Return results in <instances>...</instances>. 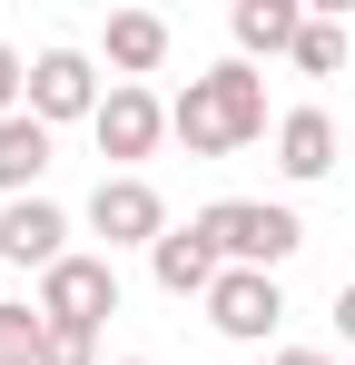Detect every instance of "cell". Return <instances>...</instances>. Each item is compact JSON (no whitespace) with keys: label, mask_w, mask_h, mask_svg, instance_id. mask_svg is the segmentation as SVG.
Returning a JSON list of instances; mask_svg holds the SVG:
<instances>
[{"label":"cell","mask_w":355,"mask_h":365,"mask_svg":"<svg viewBox=\"0 0 355 365\" xmlns=\"http://www.w3.org/2000/svg\"><path fill=\"white\" fill-rule=\"evenodd\" d=\"M227 30H237V60H247V69H257V60H296L306 10H296V0H237Z\"/></svg>","instance_id":"9"},{"label":"cell","mask_w":355,"mask_h":365,"mask_svg":"<svg viewBox=\"0 0 355 365\" xmlns=\"http://www.w3.org/2000/svg\"><path fill=\"white\" fill-rule=\"evenodd\" d=\"M89 227H99L109 247H158L168 237V197H158L148 178H99L89 187Z\"/></svg>","instance_id":"7"},{"label":"cell","mask_w":355,"mask_h":365,"mask_svg":"<svg viewBox=\"0 0 355 365\" xmlns=\"http://www.w3.org/2000/svg\"><path fill=\"white\" fill-rule=\"evenodd\" d=\"M148 267H158V287H168V297H207V287L227 277V257L197 237V217H187V227H168V237L148 247Z\"/></svg>","instance_id":"10"},{"label":"cell","mask_w":355,"mask_h":365,"mask_svg":"<svg viewBox=\"0 0 355 365\" xmlns=\"http://www.w3.org/2000/svg\"><path fill=\"white\" fill-rule=\"evenodd\" d=\"M20 109H30V60L0 40V119H20Z\"/></svg>","instance_id":"16"},{"label":"cell","mask_w":355,"mask_h":365,"mask_svg":"<svg viewBox=\"0 0 355 365\" xmlns=\"http://www.w3.org/2000/svg\"><path fill=\"white\" fill-rule=\"evenodd\" d=\"M207 326H217L227 346H267V336L287 326V287H277L267 267H227V277L207 287Z\"/></svg>","instance_id":"4"},{"label":"cell","mask_w":355,"mask_h":365,"mask_svg":"<svg viewBox=\"0 0 355 365\" xmlns=\"http://www.w3.org/2000/svg\"><path fill=\"white\" fill-rule=\"evenodd\" d=\"M40 316H50V326H89V336H99V326L118 316V267H109V257H59L50 277H40Z\"/></svg>","instance_id":"5"},{"label":"cell","mask_w":355,"mask_h":365,"mask_svg":"<svg viewBox=\"0 0 355 365\" xmlns=\"http://www.w3.org/2000/svg\"><path fill=\"white\" fill-rule=\"evenodd\" d=\"M197 237L217 247L227 267H287L296 247H306V217L296 207H267V197H217V207H197Z\"/></svg>","instance_id":"2"},{"label":"cell","mask_w":355,"mask_h":365,"mask_svg":"<svg viewBox=\"0 0 355 365\" xmlns=\"http://www.w3.org/2000/svg\"><path fill=\"white\" fill-rule=\"evenodd\" d=\"M99 158H118V178H138V158L168 138V99L158 89H138V79H109V99H99Z\"/></svg>","instance_id":"3"},{"label":"cell","mask_w":355,"mask_h":365,"mask_svg":"<svg viewBox=\"0 0 355 365\" xmlns=\"http://www.w3.org/2000/svg\"><path fill=\"white\" fill-rule=\"evenodd\" d=\"M99 69H89V50H40L30 60V119L40 128H69V119H99Z\"/></svg>","instance_id":"6"},{"label":"cell","mask_w":355,"mask_h":365,"mask_svg":"<svg viewBox=\"0 0 355 365\" xmlns=\"http://www.w3.org/2000/svg\"><path fill=\"white\" fill-rule=\"evenodd\" d=\"M40 356H50V316L0 297V365H40Z\"/></svg>","instance_id":"14"},{"label":"cell","mask_w":355,"mask_h":365,"mask_svg":"<svg viewBox=\"0 0 355 365\" xmlns=\"http://www.w3.org/2000/svg\"><path fill=\"white\" fill-rule=\"evenodd\" d=\"M59 257H79V247H69V217H59L50 197H10V207H0V267L50 277Z\"/></svg>","instance_id":"8"},{"label":"cell","mask_w":355,"mask_h":365,"mask_svg":"<svg viewBox=\"0 0 355 365\" xmlns=\"http://www.w3.org/2000/svg\"><path fill=\"white\" fill-rule=\"evenodd\" d=\"M40 178H50V128L20 109V119H0V207L10 197H40Z\"/></svg>","instance_id":"12"},{"label":"cell","mask_w":355,"mask_h":365,"mask_svg":"<svg viewBox=\"0 0 355 365\" xmlns=\"http://www.w3.org/2000/svg\"><path fill=\"white\" fill-rule=\"evenodd\" d=\"M277 168H287L296 187H316L336 168V119H326V109H287V119H277Z\"/></svg>","instance_id":"11"},{"label":"cell","mask_w":355,"mask_h":365,"mask_svg":"<svg viewBox=\"0 0 355 365\" xmlns=\"http://www.w3.org/2000/svg\"><path fill=\"white\" fill-rule=\"evenodd\" d=\"M296 69H306V79H336V69H346V20H306Z\"/></svg>","instance_id":"15"},{"label":"cell","mask_w":355,"mask_h":365,"mask_svg":"<svg viewBox=\"0 0 355 365\" xmlns=\"http://www.w3.org/2000/svg\"><path fill=\"white\" fill-rule=\"evenodd\" d=\"M168 138L187 148V158H227V148H247V138H267V79L247 60H217L207 79H187L168 99Z\"/></svg>","instance_id":"1"},{"label":"cell","mask_w":355,"mask_h":365,"mask_svg":"<svg viewBox=\"0 0 355 365\" xmlns=\"http://www.w3.org/2000/svg\"><path fill=\"white\" fill-rule=\"evenodd\" d=\"M336 336L355 346V287H336Z\"/></svg>","instance_id":"19"},{"label":"cell","mask_w":355,"mask_h":365,"mask_svg":"<svg viewBox=\"0 0 355 365\" xmlns=\"http://www.w3.org/2000/svg\"><path fill=\"white\" fill-rule=\"evenodd\" d=\"M40 365H99V336L89 326H50V356Z\"/></svg>","instance_id":"17"},{"label":"cell","mask_w":355,"mask_h":365,"mask_svg":"<svg viewBox=\"0 0 355 365\" xmlns=\"http://www.w3.org/2000/svg\"><path fill=\"white\" fill-rule=\"evenodd\" d=\"M118 365H148V356H118Z\"/></svg>","instance_id":"20"},{"label":"cell","mask_w":355,"mask_h":365,"mask_svg":"<svg viewBox=\"0 0 355 365\" xmlns=\"http://www.w3.org/2000/svg\"><path fill=\"white\" fill-rule=\"evenodd\" d=\"M158 60H168V20H158V10H118V20H109V69L148 79Z\"/></svg>","instance_id":"13"},{"label":"cell","mask_w":355,"mask_h":365,"mask_svg":"<svg viewBox=\"0 0 355 365\" xmlns=\"http://www.w3.org/2000/svg\"><path fill=\"white\" fill-rule=\"evenodd\" d=\"M267 365H336V356H326V346H277Z\"/></svg>","instance_id":"18"}]
</instances>
